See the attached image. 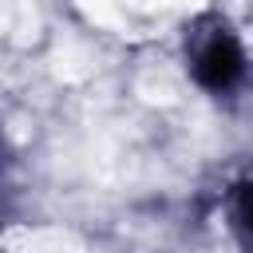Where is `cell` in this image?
Masks as SVG:
<instances>
[{"instance_id":"obj_1","label":"cell","mask_w":253,"mask_h":253,"mask_svg":"<svg viewBox=\"0 0 253 253\" xmlns=\"http://www.w3.org/2000/svg\"><path fill=\"white\" fill-rule=\"evenodd\" d=\"M186 71L213 99H229L245 87L249 51H245V40L237 36V28L225 16L202 12L186 28Z\"/></svg>"},{"instance_id":"obj_2","label":"cell","mask_w":253,"mask_h":253,"mask_svg":"<svg viewBox=\"0 0 253 253\" xmlns=\"http://www.w3.org/2000/svg\"><path fill=\"white\" fill-rule=\"evenodd\" d=\"M225 217H229V229L237 237V245L245 253H253V170L241 174L229 194H225Z\"/></svg>"}]
</instances>
